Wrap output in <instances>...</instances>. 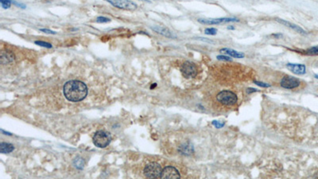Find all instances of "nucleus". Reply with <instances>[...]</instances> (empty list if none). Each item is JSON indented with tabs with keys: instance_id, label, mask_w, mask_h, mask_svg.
I'll return each mask as SVG.
<instances>
[{
	"instance_id": "obj_1",
	"label": "nucleus",
	"mask_w": 318,
	"mask_h": 179,
	"mask_svg": "<svg viewBox=\"0 0 318 179\" xmlns=\"http://www.w3.org/2000/svg\"><path fill=\"white\" fill-rule=\"evenodd\" d=\"M63 92L68 100L71 102H79L86 97L88 88L83 82L79 80H70L64 85Z\"/></svg>"
},
{
	"instance_id": "obj_2",
	"label": "nucleus",
	"mask_w": 318,
	"mask_h": 179,
	"mask_svg": "<svg viewBox=\"0 0 318 179\" xmlns=\"http://www.w3.org/2000/svg\"><path fill=\"white\" fill-rule=\"evenodd\" d=\"M216 100L224 106H233L237 103V96L231 91H222L216 96Z\"/></svg>"
},
{
	"instance_id": "obj_3",
	"label": "nucleus",
	"mask_w": 318,
	"mask_h": 179,
	"mask_svg": "<svg viewBox=\"0 0 318 179\" xmlns=\"http://www.w3.org/2000/svg\"><path fill=\"white\" fill-rule=\"evenodd\" d=\"M93 143L99 148H104L110 144L111 140V136L108 133L99 130L93 136Z\"/></svg>"
},
{
	"instance_id": "obj_4",
	"label": "nucleus",
	"mask_w": 318,
	"mask_h": 179,
	"mask_svg": "<svg viewBox=\"0 0 318 179\" xmlns=\"http://www.w3.org/2000/svg\"><path fill=\"white\" fill-rule=\"evenodd\" d=\"M162 172V167L157 162L148 164L144 169V175L148 178H159Z\"/></svg>"
},
{
	"instance_id": "obj_5",
	"label": "nucleus",
	"mask_w": 318,
	"mask_h": 179,
	"mask_svg": "<svg viewBox=\"0 0 318 179\" xmlns=\"http://www.w3.org/2000/svg\"><path fill=\"white\" fill-rule=\"evenodd\" d=\"M181 72L184 77L191 78L196 77L197 74V68L196 64L190 61H186L181 65Z\"/></svg>"
},
{
	"instance_id": "obj_6",
	"label": "nucleus",
	"mask_w": 318,
	"mask_h": 179,
	"mask_svg": "<svg viewBox=\"0 0 318 179\" xmlns=\"http://www.w3.org/2000/svg\"><path fill=\"white\" fill-rule=\"evenodd\" d=\"M108 3L120 9L128 10V11H133L137 8V5L134 2H131L130 0H106Z\"/></svg>"
},
{
	"instance_id": "obj_7",
	"label": "nucleus",
	"mask_w": 318,
	"mask_h": 179,
	"mask_svg": "<svg viewBox=\"0 0 318 179\" xmlns=\"http://www.w3.org/2000/svg\"><path fill=\"white\" fill-rule=\"evenodd\" d=\"M300 85V81L295 77L291 76H285L281 80V86L284 89H292Z\"/></svg>"
},
{
	"instance_id": "obj_8",
	"label": "nucleus",
	"mask_w": 318,
	"mask_h": 179,
	"mask_svg": "<svg viewBox=\"0 0 318 179\" xmlns=\"http://www.w3.org/2000/svg\"><path fill=\"white\" fill-rule=\"evenodd\" d=\"M181 177L177 169L173 166H167L162 170L161 178H179Z\"/></svg>"
},
{
	"instance_id": "obj_9",
	"label": "nucleus",
	"mask_w": 318,
	"mask_h": 179,
	"mask_svg": "<svg viewBox=\"0 0 318 179\" xmlns=\"http://www.w3.org/2000/svg\"><path fill=\"white\" fill-rule=\"evenodd\" d=\"M199 22L203 24H220L224 23H231V22H239L237 18H214V19H199Z\"/></svg>"
},
{
	"instance_id": "obj_10",
	"label": "nucleus",
	"mask_w": 318,
	"mask_h": 179,
	"mask_svg": "<svg viewBox=\"0 0 318 179\" xmlns=\"http://www.w3.org/2000/svg\"><path fill=\"white\" fill-rule=\"evenodd\" d=\"M0 59H1V63L3 64H11V63L14 62V55L13 54V53L8 50H3L1 52Z\"/></svg>"
},
{
	"instance_id": "obj_11",
	"label": "nucleus",
	"mask_w": 318,
	"mask_h": 179,
	"mask_svg": "<svg viewBox=\"0 0 318 179\" xmlns=\"http://www.w3.org/2000/svg\"><path fill=\"white\" fill-rule=\"evenodd\" d=\"M286 67L289 70H290L292 73L297 75H302L305 73V66L304 64H287Z\"/></svg>"
},
{
	"instance_id": "obj_12",
	"label": "nucleus",
	"mask_w": 318,
	"mask_h": 179,
	"mask_svg": "<svg viewBox=\"0 0 318 179\" xmlns=\"http://www.w3.org/2000/svg\"><path fill=\"white\" fill-rule=\"evenodd\" d=\"M152 30H154L157 33L163 35V36L167 37V38H174V37H175L173 34L172 32H171L169 29H167L166 27H165V26H154V27H152Z\"/></svg>"
},
{
	"instance_id": "obj_13",
	"label": "nucleus",
	"mask_w": 318,
	"mask_h": 179,
	"mask_svg": "<svg viewBox=\"0 0 318 179\" xmlns=\"http://www.w3.org/2000/svg\"><path fill=\"white\" fill-rule=\"evenodd\" d=\"M276 21L278 22V23H281V24H283V25H285V26H288V27L291 28V29L294 30H295V31L298 32V33H302V34H305V33H306L305 31V30H303V29H301V27H299V26H297V25L292 24V23H289V22L285 21V20L279 19V18H277Z\"/></svg>"
},
{
	"instance_id": "obj_14",
	"label": "nucleus",
	"mask_w": 318,
	"mask_h": 179,
	"mask_svg": "<svg viewBox=\"0 0 318 179\" xmlns=\"http://www.w3.org/2000/svg\"><path fill=\"white\" fill-rule=\"evenodd\" d=\"M221 53H224V54H228L229 56L232 57V58H244V54L243 53L238 52V51H235L234 49H228V48H225V49H220Z\"/></svg>"
},
{
	"instance_id": "obj_15",
	"label": "nucleus",
	"mask_w": 318,
	"mask_h": 179,
	"mask_svg": "<svg viewBox=\"0 0 318 179\" xmlns=\"http://www.w3.org/2000/svg\"><path fill=\"white\" fill-rule=\"evenodd\" d=\"M14 150V146L11 143H1L0 144V152L3 154L11 153Z\"/></svg>"
},
{
	"instance_id": "obj_16",
	"label": "nucleus",
	"mask_w": 318,
	"mask_h": 179,
	"mask_svg": "<svg viewBox=\"0 0 318 179\" xmlns=\"http://www.w3.org/2000/svg\"><path fill=\"white\" fill-rule=\"evenodd\" d=\"M73 166L78 170H82L84 166V160L80 157H77L73 160Z\"/></svg>"
},
{
	"instance_id": "obj_17",
	"label": "nucleus",
	"mask_w": 318,
	"mask_h": 179,
	"mask_svg": "<svg viewBox=\"0 0 318 179\" xmlns=\"http://www.w3.org/2000/svg\"><path fill=\"white\" fill-rule=\"evenodd\" d=\"M181 151L184 155H189L193 151V147L192 146H189L187 144H184V146H181Z\"/></svg>"
},
{
	"instance_id": "obj_18",
	"label": "nucleus",
	"mask_w": 318,
	"mask_h": 179,
	"mask_svg": "<svg viewBox=\"0 0 318 179\" xmlns=\"http://www.w3.org/2000/svg\"><path fill=\"white\" fill-rule=\"evenodd\" d=\"M307 54H309V55H318V46L313 47L311 49H308Z\"/></svg>"
},
{
	"instance_id": "obj_19",
	"label": "nucleus",
	"mask_w": 318,
	"mask_h": 179,
	"mask_svg": "<svg viewBox=\"0 0 318 179\" xmlns=\"http://www.w3.org/2000/svg\"><path fill=\"white\" fill-rule=\"evenodd\" d=\"M0 2H1V4H2V7H3L4 9H7V8H9V7H11V0H0Z\"/></svg>"
},
{
	"instance_id": "obj_20",
	"label": "nucleus",
	"mask_w": 318,
	"mask_h": 179,
	"mask_svg": "<svg viewBox=\"0 0 318 179\" xmlns=\"http://www.w3.org/2000/svg\"><path fill=\"white\" fill-rule=\"evenodd\" d=\"M204 33L209 35H215L217 33V30L215 28H208V29H205Z\"/></svg>"
},
{
	"instance_id": "obj_21",
	"label": "nucleus",
	"mask_w": 318,
	"mask_h": 179,
	"mask_svg": "<svg viewBox=\"0 0 318 179\" xmlns=\"http://www.w3.org/2000/svg\"><path fill=\"white\" fill-rule=\"evenodd\" d=\"M35 44H37V45H41V46L42 47H45V48H52V45L49 43H47V42H41V41H37V42H35Z\"/></svg>"
},
{
	"instance_id": "obj_22",
	"label": "nucleus",
	"mask_w": 318,
	"mask_h": 179,
	"mask_svg": "<svg viewBox=\"0 0 318 179\" xmlns=\"http://www.w3.org/2000/svg\"><path fill=\"white\" fill-rule=\"evenodd\" d=\"M111 20L109 19V18H105V17H99L97 18V19H96V22L97 23H108V22H110Z\"/></svg>"
},
{
	"instance_id": "obj_23",
	"label": "nucleus",
	"mask_w": 318,
	"mask_h": 179,
	"mask_svg": "<svg viewBox=\"0 0 318 179\" xmlns=\"http://www.w3.org/2000/svg\"><path fill=\"white\" fill-rule=\"evenodd\" d=\"M255 84H257V85L260 86V87H263V88H269V87H270V85L269 84L263 83V82L255 81Z\"/></svg>"
},
{
	"instance_id": "obj_24",
	"label": "nucleus",
	"mask_w": 318,
	"mask_h": 179,
	"mask_svg": "<svg viewBox=\"0 0 318 179\" xmlns=\"http://www.w3.org/2000/svg\"><path fill=\"white\" fill-rule=\"evenodd\" d=\"M212 124L216 127H217V128H221V127H223L224 126V123H220L219 121H216V120L212 122Z\"/></svg>"
},
{
	"instance_id": "obj_25",
	"label": "nucleus",
	"mask_w": 318,
	"mask_h": 179,
	"mask_svg": "<svg viewBox=\"0 0 318 179\" xmlns=\"http://www.w3.org/2000/svg\"><path fill=\"white\" fill-rule=\"evenodd\" d=\"M217 59L220 60V61H231V58H228V57H226V56H218Z\"/></svg>"
},
{
	"instance_id": "obj_26",
	"label": "nucleus",
	"mask_w": 318,
	"mask_h": 179,
	"mask_svg": "<svg viewBox=\"0 0 318 179\" xmlns=\"http://www.w3.org/2000/svg\"><path fill=\"white\" fill-rule=\"evenodd\" d=\"M41 31H43V32H45V33H52V34H56V32L52 31V30H48V29H41Z\"/></svg>"
},
{
	"instance_id": "obj_27",
	"label": "nucleus",
	"mask_w": 318,
	"mask_h": 179,
	"mask_svg": "<svg viewBox=\"0 0 318 179\" xmlns=\"http://www.w3.org/2000/svg\"><path fill=\"white\" fill-rule=\"evenodd\" d=\"M257 92V90H256L255 89H247V93H251V92Z\"/></svg>"
},
{
	"instance_id": "obj_28",
	"label": "nucleus",
	"mask_w": 318,
	"mask_h": 179,
	"mask_svg": "<svg viewBox=\"0 0 318 179\" xmlns=\"http://www.w3.org/2000/svg\"><path fill=\"white\" fill-rule=\"evenodd\" d=\"M154 87H156V84H154V85H152L151 87H150V89H154Z\"/></svg>"
},
{
	"instance_id": "obj_29",
	"label": "nucleus",
	"mask_w": 318,
	"mask_h": 179,
	"mask_svg": "<svg viewBox=\"0 0 318 179\" xmlns=\"http://www.w3.org/2000/svg\"><path fill=\"white\" fill-rule=\"evenodd\" d=\"M228 29H231V30H234V27H232V26H229V27H228Z\"/></svg>"
},
{
	"instance_id": "obj_30",
	"label": "nucleus",
	"mask_w": 318,
	"mask_h": 179,
	"mask_svg": "<svg viewBox=\"0 0 318 179\" xmlns=\"http://www.w3.org/2000/svg\"><path fill=\"white\" fill-rule=\"evenodd\" d=\"M315 78L318 79V74H316V75H315Z\"/></svg>"
},
{
	"instance_id": "obj_31",
	"label": "nucleus",
	"mask_w": 318,
	"mask_h": 179,
	"mask_svg": "<svg viewBox=\"0 0 318 179\" xmlns=\"http://www.w3.org/2000/svg\"><path fill=\"white\" fill-rule=\"evenodd\" d=\"M143 1H148V0H143Z\"/></svg>"
}]
</instances>
